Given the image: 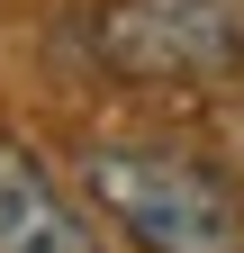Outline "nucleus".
I'll return each mask as SVG.
<instances>
[{"mask_svg":"<svg viewBox=\"0 0 244 253\" xmlns=\"http://www.w3.org/2000/svg\"><path fill=\"white\" fill-rule=\"evenodd\" d=\"M90 54L109 82L145 90H199L244 73V0H100Z\"/></svg>","mask_w":244,"mask_h":253,"instance_id":"2","label":"nucleus"},{"mask_svg":"<svg viewBox=\"0 0 244 253\" xmlns=\"http://www.w3.org/2000/svg\"><path fill=\"white\" fill-rule=\"evenodd\" d=\"M0 253H100L90 217L54 190V172L18 136H0Z\"/></svg>","mask_w":244,"mask_h":253,"instance_id":"3","label":"nucleus"},{"mask_svg":"<svg viewBox=\"0 0 244 253\" xmlns=\"http://www.w3.org/2000/svg\"><path fill=\"white\" fill-rule=\"evenodd\" d=\"M81 190L136 253H244V190L190 145L100 136L81 145Z\"/></svg>","mask_w":244,"mask_h":253,"instance_id":"1","label":"nucleus"}]
</instances>
